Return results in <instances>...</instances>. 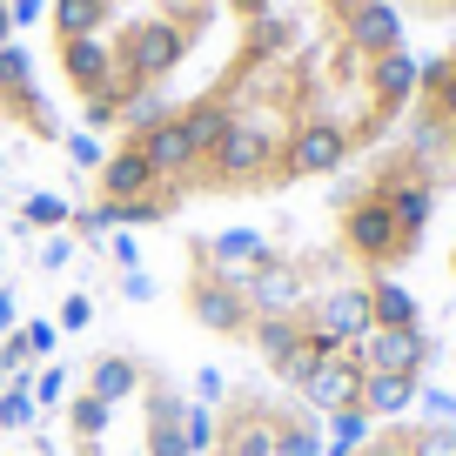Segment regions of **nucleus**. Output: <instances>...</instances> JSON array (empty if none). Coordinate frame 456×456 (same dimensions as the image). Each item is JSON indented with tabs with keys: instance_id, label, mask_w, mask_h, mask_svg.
I'll return each mask as SVG.
<instances>
[{
	"instance_id": "nucleus-1",
	"label": "nucleus",
	"mask_w": 456,
	"mask_h": 456,
	"mask_svg": "<svg viewBox=\"0 0 456 456\" xmlns=\"http://www.w3.org/2000/svg\"><path fill=\"white\" fill-rule=\"evenodd\" d=\"M235 54L208 87L168 94L94 155L87 222L161 228L201 201H269L336 182L396 134L416 94L410 47L356 41L362 0H222Z\"/></svg>"
},
{
	"instance_id": "nucleus-2",
	"label": "nucleus",
	"mask_w": 456,
	"mask_h": 456,
	"mask_svg": "<svg viewBox=\"0 0 456 456\" xmlns=\"http://www.w3.org/2000/svg\"><path fill=\"white\" fill-rule=\"evenodd\" d=\"M175 309L329 429H376L436 376V329L403 282L362 275L322 228H195Z\"/></svg>"
},
{
	"instance_id": "nucleus-3",
	"label": "nucleus",
	"mask_w": 456,
	"mask_h": 456,
	"mask_svg": "<svg viewBox=\"0 0 456 456\" xmlns=\"http://www.w3.org/2000/svg\"><path fill=\"white\" fill-rule=\"evenodd\" d=\"M68 456H322L336 429L275 383L222 370L175 376L134 349H108L61 410Z\"/></svg>"
},
{
	"instance_id": "nucleus-4",
	"label": "nucleus",
	"mask_w": 456,
	"mask_h": 456,
	"mask_svg": "<svg viewBox=\"0 0 456 456\" xmlns=\"http://www.w3.org/2000/svg\"><path fill=\"white\" fill-rule=\"evenodd\" d=\"M215 14L222 0H41L54 74L81 114V134L101 142L161 108Z\"/></svg>"
},
{
	"instance_id": "nucleus-5",
	"label": "nucleus",
	"mask_w": 456,
	"mask_h": 456,
	"mask_svg": "<svg viewBox=\"0 0 456 456\" xmlns=\"http://www.w3.org/2000/svg\"><path fill=\"white\" fill-rule=\"evenodd\" d=\"M322 235L356 262L362 275H383V282H403V275L423 262L429 235H436V215L450 201L456 175L443 168L429 148H416L410 134H389L376 142L362 161L322 182Z\"/></svg>"
},
{
	"instance_id": "nucleus-6",
	"label": "nucleus",
	"mask_w": 456,
	"mask_h": 456,
	"mask_svg": "<svg viewBox=\"0 0 456 456\" xmlns=\"http://www.w3.org/2000/svg\"><path fill=\"white\" fill-rule=\"evenodd\" d=\"M396 128L456 175V41L436 54H416V94Z\"/></svg>"
},
{
	"instance_id": "nucleus-7",
	"label": "nucleus",
	"mask_w": 456,
	"mask_h": 456,
	"mask_svg": "<svg viewBox=\"0 0 456 456\" xmlns=\"http://www.w3.org/2000/svg\"><path fill=\"white\" fill-rule=\"evenodd\" d=\"M322 456H456V416H389L376 429H356L349 443H329Z\"/></svg>"
},
{
	"instance_id": "nucleus-8",
	"label": "nucleus",
	"mask_w": 456,
	"mask_h": 456,
	"mask_svg": "<svg viewBox=\"0 0 456 456\" xmlns=\"http://www.w3.org/2000/svg\"><path fill=\"white\" fill-rule=\"evenodd\" d=\"M396 14H423V20H456V0H396Z\"/></svg>"
},
{
	"instance_id": "nucleus-9",
	"label": "nucleus",
	"mask_w": 456,
	"mask_h": 456,
	"mask_svg": "<svg viewBox=\"0 0 456 456\" xmlns=\"http://www.w3.org/2000/svg\"><path fill=\"white\" fill-rule=\"evenodd\" d=\"M443 282H450V296H456V235H450V248H443Z\"/></svg>"
}]
</instances>
